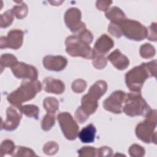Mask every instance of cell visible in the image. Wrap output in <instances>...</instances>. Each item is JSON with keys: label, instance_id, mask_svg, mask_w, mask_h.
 <instances>
[{"label": "cell", "instance_id": "obj_4", "mask_svg": "<svg viewBox=\"0 0 157 157\" xmlns=\"http://www.w3.org/2000/svg\"><path fill=\"white\" fill-rule=\"evenodd\" d=\"M66 52L72 56H80L86 58H92L94 56L93 51L88 44L77 36L68 37L66 40Z\"/></svg>", "mask_w": 157, "mask_h": 157}, {"label": "cell", "instance_id": "obj_8", "mask_svg": "<svg viewBox=\"0 0 157 157\" xmlns=\"http://www.w3.org/2000/svg\"><path fill=\"white\" fill-rule=\"evenodd\" d=\"M21 113L20 107H9L7 110V119L4 123H2V129L8 131L15 129L19 124Z\"/></svg>", "mask_w": 157, "mask_h": 157}, {"label": "cell", "instance_id": "obj_6", "mask_svg": "<svg viewBox=\"0 0 157 157\" xmlns=\"http://www.w3.org/2000/svg\"><path fill=\"white\" fill-rule=\"evenodd\" d=\"M58 120L66 137L69 140L75 139L79 128L71 115L67 112H61L58 114Z\"/></svg>", "mask_w": 157, "mask_h": 157}, {"label": "cell", "instance_id": "obj_16", "mask_svg": "<svg viewBox=\"0 0 157 157\" xmlns=\"http://www.w3.org/2000/svg\"><path fill=\"white\" fill-rule=\"evenodd\" d=\"M96 129L93 124H90L83 128L78 134L80 140L83 143H91L94 140Z\"/></svg>", "mask_w": 157, "mask_h": 157}, {"label": "cell", "instance_id": "obj_21", "mask_svg": "<svg viewBox=\"0 0 157 157\" xmlns=\"http://www.w3.org/2000/svg\"><path fill=\"white\" fill-rule=\"evenodd\" d=\"M1 147H4V149L1 150L2 153L3 152L5 153V152H7V151L9 153H10V152L13 151V147H15L13 145V142L11 140H6L3 141L1 144Z\"/></svg>", "mask_w": 157, "mask_h": 157}, {"label": "cell", "instance_id": "obj_13", "mask_svg": "<svg viewBox=\"0 0 157 157\" xmlns=\"http://www.w3.org/2000/svg\"><path fill=\"white\" fill-rule=\"evenodd\" d=\"M113 47V41L105 34L102 35L96 41L93 52L99 54H105Z\"/></svg>", "mask_w": 157, "mask_h": 157}, {"label": "cell", "instance_id": "obj_19", "mask_svg": "<svg viewBox=\"0 0 157 157\" xmlns=\"http://www.w3.org/2000/svg\"><path fill=\"white\" fill-rule=\"evenodd\" d=\"M55 124V115H53V113H48L44 117L42 122V127L44 130L47 131L51 128V127Z\"/></svg>", "mask_w": 157, "mask_h": 157}, {"label": "cell", "instance_id": "obj_1", "mask_svg": "<svg viewBox=\"0 0 157 157\" xmlns=\"http://www.w3.org/2000/svg\"><path fill=\"white\" fill-rule=\"evenodd\" d=\"M41 88V84L39 81L23 82L20 87L7 96V100L14 105L18 106L24 101L33 99Z\"/></svg>", "mask_w": 157, "mask_h": 157}, {"label": "cell", "instance_id": "obj_7", "mask_svg": "<svg viewBox=\"0 0 157 157\" xmlns=\"http://www.w3.org/2000/svg\"><path fill=\"white\" fill-rule=\"evenodd\" d=\"M126 94L121 91H116L106 99L103 105L105 109L114 112L115 113H120L122 111V105L125 101Z\"/></svg>", "mask_w": 157, "mask_h": 157}, {"label": "cell", "instance_id": "obj_18", "mask_svg": "<svg viewBox=\"0 0 157 157\" xmlns=\"http://www.w3.org/2000/svg\"><path fill=\"white\" fill-rule=\"evenodd\" d=\"M22 113H24L28 117H34L37 118L39 109L38 107L33 105H26L20 107Z\"/></svg>", "mask_w": 157, "mask_h": 157}, {"label": "cell", "instance_id": "obj_12", "mask_svg": "<svg viewBox=\"0 0 157 157\" xmlns=\"http://www.w3.org/2000/svg\"><path fill=\"white\" fill-rule=\"evenodd\" d=\"M43 63L47 69L58 71L63 69L57 64L65 67L67 65V60L64 57L61 56H47L44 58Z\"/></svg>", "mask_w": 157, "mask_h": 157}, {"label": "cell", "instance_id": "obj_20", "mask_svg": "<svg viewBox=\"0 0 157 157\" xmlns=\"http://www.w3.org/2000/svg\"><path fill=\"white\" fill-rule=\"evenodd\" d=\"M17 58L10 54L7 53L2 55L1 57V66H11L15 64L17 62Z\"/></svg>", "mask_w": 157, "mask_h": 157}, {"label": "cell", "instance_id": "obj_10", "mask_svg": "<svg viewBox=\"0 0 157 157\" xmlns=\"http://www.w3.org/2000/svg\"><path fill=\"white\" fill-rule=\"evenodd\" d=\"M81 13L79 9L77 8H71L67 10L65 13V21L67 26L72 31L78 30L79 28L77 25H80Z\"/></svg>", "mask_w": 157, "mask_h": 157}, {"label": "cell", "instance_id": "obj_11", "mask_svg": "<svg viewBox=\"0 0 157 157\" xmlns=\"http://www.w3.org/2000/svg\"><path fill=\"white\" fill-rule=\"evenodd\" d=\"M23 33L20 30H11L9 32L7 37L5 39V45L4 47H10L13 49H17L21 47L23 42Z\"/></svg>", "mask_w": 157, "mask_h": 157}, {"label": "cell", "instance_id": "obj_9", "mask_svg": "<svg viewBox=\"0 0 157 157\" xmlns=\"http://www.w3.org/2000/svg\"><path fill=\"white\" fill-rule=\"evenodd\" d=\"M12 71L17 78H30L36 80L37 77V71L35 67L23 63H16L12 67Z\"/></svg>", "mask_w": 157, "mask_h": 157}, {"label": "cell", "instance_id": "obj_14", "mask_svg": "<svg viewBox=\"0 0 157 157\" xmlns=\"http://www.w3.org/2000/svg\"><path fill=\"white\" fill-rule=\"evenodd\" d=\"M43 83L44 89L47 92L61 94L64 90V85L61 80L48 77L44 80Z\"/></svg>", "mask_w": 157, "mask_h": 157}, {"label": "cell", "instance_id": "obj_15", "mask_svg": "<svg viewBox=\"0 0 157 157\" xmlns=\"http://www.w3.org/2000/svg\"><path fill=\"white\" fill-rule=\"evenodd\" d=\"M107 58L113 65L120 70L125 69L129 65V62L128 58L122 55L118 49L115 50L113 52H112Z\"/></svg>", "mask_w": 157, "mask_h": 157}, {"label": "cell", "instance_id": "obj_2", "mask_svg": "<svg viewBox=\"0 0 157 157\" xmlns=\"http://www.w3.org/2000/svg\"><path fill=\"white\" fill-rule=\"evenodd\" d=\"M113 23L117 25L121 36L123 34L126 37L135 40H143L147 36L146 28L138 21L123 19Z\"/></svg>", "mask_w": 157, "mask_h": 157}, {"label": "cell", "instance_id": "obj_17", "mask_svg": "<svg viewBox=\"0 0 157 157\" xmlns=\"http://www.w3.org/2000/svg\"><path fill=\"white\" fill-rule=\"evenodd\" d=\"M107 84L104 81H98L96 82L90 88L88 94L96 99H99V98L104 94L106 91Z\"/></svg>", "mask_w": 157, "mask_h": 157}, {"label": "cell", "instance_id": "obj_5", "mask_svg": "<svg viewBox=\"0 0 157 157\" xmlns=\"http://www.w3.org/2000/svg\"><path fill=\"white\" fill-rule=\"evenodd\" d=\"M150 76L151 75L145 68V63H143L139 66L135 67L126 74V83L131 90L138 92L140 90L144 81Z\"/></svg>", "mask_w": 157, "mask_h": 157}, {"label": "cell", "instance_id": "obj_3", "mask_svg": "<svg viewBox=\"0 0 157 157\" xmlns=\"http://www.w3.org/2000/svg\"><path fill=\"white\" fill-rule=\"evenodd\" d=\"M123 110L126 115L134 117L147 115L150 112V109L140 94L129 93L127 94Z\"/></svg>", "mask_w": 157, "mask_h": 157}]
</instances>
